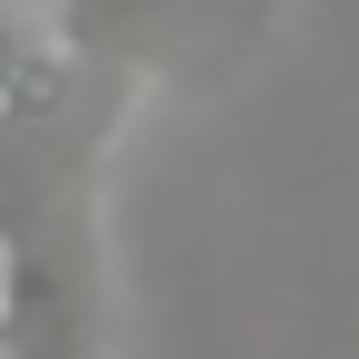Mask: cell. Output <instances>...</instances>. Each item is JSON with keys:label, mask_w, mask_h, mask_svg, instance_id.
Returning a JSON list of instances; mask_svg holds the SVG:
<instances>
[{"label": "cell", "mask_w": 359, "mask_h": 359, "mask_svg": "<svg viewBox=\"0 0 359 359\" xmlns=\"http://www.w3.org/2000/svg\"><path fill=\"white\" fill-rule=\"evenodd\" d=\"M39 78H49V59L29 49V29H20V20H10V0H0V117H10V107H29V97H39Z\"/></svg>", "instance_id": "obj_1"}, {"label": "cell", "mask_w": 359, "mask_h": 359, "mask_svg": "<svg viewBox=\"0 0 359 359\" xmlns=\"http://www.w3.org/2000/svg\"><path fill=\"white\" fill-rule=\"evenodd\" d=\"M0 320H10V243H0Z\"/></svg>", "instance_id": "obj_2"}]
</instances>
